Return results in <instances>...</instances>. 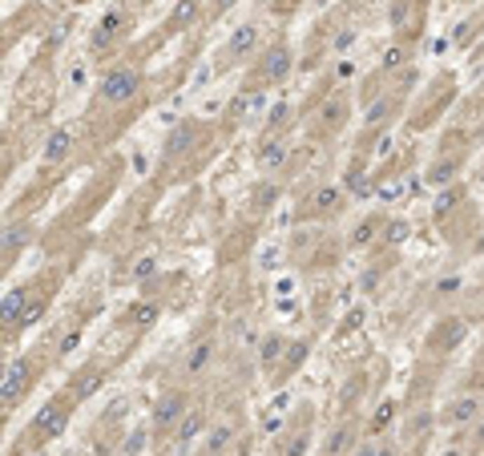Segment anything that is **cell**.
Wrapping results in <instances>:
<instances>
[{
	"instance_id": "obj_1",
	"label": "cell",
	"mask_w": 484,
	"mask_h": 456,
	"mask_svg": "<svg viewBox=\"0 0 484 456\" xmlns=\"http://www.w3.org/2000/svg\"><path fill=\"white\" fill-rule=\"evenodd\" d=\"M142 89H145V69L137 65V61H117V65H109L101 73L89 114H109V121H113V114L133 117L145 105ZM109 121H105V126H109Z\"/></svg>"
},
{
	"instance_id": "obj_2",
	"label": "cell",
	"mask_w": 484,
	"mask_h": 456,
	"mask_svg": "<svg viewBox=\"0 0 484 456\" xmlns=\"http://www.w3.org/2000/svg\"><path fill=\"white\" fill-rule=\"evenodd\" d=\"M214 126L210 121H198V117H182L174 130L166 133V142H161V174H170V178H186L198 170V158H202V149L214 142Z\"/></svg>"
},
{
	"instance_id": "obj_3",
	"label": "cell",
	"mask_w": 484,
	"mask_h": 456,
	"mask_svg": "<svg viewBox=\"0 0 484 456\" xmlns=\"http://www.w3.org/2000/svg\"><path fill=\"white\" fill-rule=\"evenodd\" d=\"M45 363H53V351H48L45 343L29 351V356H16L8 368H4V388H0V408H4V416H13V408H20L29 400V391L36 388V380L45 372Z\"/></svg>"
},
{
	"instance_id": "obj_4",
	"label": "cell",
	"mask_w": 484,
	"mask_h": 456,
	"mask_svg": "<svg viewBox=\"0 0 484 456\" xmlns=\"http://www.w3.org/2000/svg\"><path fill=\"white\" fill-rule=\"evenodd\" d=\"M347 117H351V93L347 89H331L307 117V142L319 149H331L339 142V133L347 130Z\"/></svg>"
},
{
	"instance_id": "obj_5",
	"label": "cell",
	"mask_w": 484,
	"mask_h": 456,
	"mask_svg": "<svg viewBox=\"0 0 484 456\" xmlns=\"http://www.w3.org/2000/svg\"><path fill=\"white\" fill-rule=\"evenodd\" d=\"M73 412H77V400L69 396V391H57V396H48V404L36 412L25 428V436L32 440V448H48L53 440H61L69 432V424H73Z\"/></svg>"
},
{
	"instance_id": "obj_6",
	"label": "cell",
	"mask_w": 484,
	"mask_h": 456,
	"mask_svg": "<svg viewBox=\"0 0 484 456\" xmlns=\"http://www.w3.org/2000/svg\"><path fill=\"white\" fill-rule=\"evenodd\" d=\"M290 69H295V53H290V45L287 41H274V45H267V49L246 65V81H242V89H246V93H267V89H274L278 81H287Z\"/></svg>"
},
{
	"instance_id": "obj_7",
	"label": "cell",
	"mask_w": 484,
	"mask_h": 456,
	"mask_svg": "<svg viewBox=\"0 0 484 456\" xmlns=\"http://www.w3.org/2000/svg\"><path fill=\"white\" fill-rule=\"evenodd\" d=\"M97 311H101V303H97V299H89L85 307L69 311L61 323L53 327V335H45V347L53 351V363H61V359H69L73 351H77L81 340H85V331H89V319H93Z\"/></svg>"
},
{
	"instance_id": "obj_8",
	"label": "cell",
	"mask_w": 484,
	"mask_h": 456,
	"mask_svg": "<svg viewBox=\"0 0 484 456\" xmlns=\"http://www.w3.org/2000/svg\"><path fill=\"white\" fill-rule=\"evenodd\" d=\"M194 408V396L190 388H166L154 400V408H149V428H154V440L158 444H170L177 432V424L186 420V412Z\"/></svg>"
},
{
	"instance_id": "obj_9",
	"label": "cell",
	"mask_w": 484,
	"mask_h": 456,
	"mask_svg": "<svg viewBox=\"0 0 484 456\" xmlns=\"http://www.w3.org/2000/svg\"><path fill=\"white\" fill-rule=\"evenodd\" d=\"M311 436H315V404H299L287 416V424H278L271 456H307Z\"/></svg>"
},
{
	"instance_id": "obj_10",
	"label": "cell",
	"mask_w": 484,
	"mask_h": 456,
	"mask_svg": "<svg viewBox=\"0 0 484 456\" xmlns=\"http://www.w3.org/2000/svg\"><path fill=\"white\" fill-rule=\"evenodd\" d=\"M258 53H262V29H258L255 20H250V25L234 29V33H230V41H226L222 49H218V61H214V77L230 73L234 65H250Z\"/></svg>"
},
{
	"instance_id": "obj_11",
	"label": "cell",
	"mask_w": 484,
	"mask_h": 456,
	"mask_svg": "<svg viewBox=\"0 0 484 456\" xmlns=\"http://www.w3.org/2000/svg\"><path fill=\"white\" fill-rule=\"evenodd\" d=\"M347 198H351L347 186H319V190L299 198V218H307V222H331V218L343 214Z\"/></svg>"
},
{
	"instance_id": "obj_12",
	"label": "cell",
	"mask_w": 484,
	"mask_h": 456,
	"mask_svg": "<svg viewBox=\"0 0 484 456\" xmlns=\"http://www.w3.org/2000/svg\"><path fill=\"white\" fill-rule=\"evenodd\" d=\"M484 416V391H460V396H452L448 404L436 412V420H440V428H448V432H464V428H472V424Z\"/></svg>"
},
{
	"instance_id": "obj_13",
	"label": "cell",
	"mask_w": 484,
	"mask_h": 456,
	"mask_svg": "<svg viewBox=\"0 0 484 456\" xmlns=\"http://www.w3.org/2000/svg\"><path fill=\"white\" fill-rule=\"evenodd\" d=\"M214 356H218V331H214V319H206V327L194 331L190 347H186V356H182V372H186V380H202V375L210 372Z\"/></svg>"
},
{
	"instance_id": "obj_14",
	"label": "cell",
	"mask_w": 484,
	"mask_h": 456,
	"mask_svg": "<svg viewBox=\"0 0 484 456\" xmlns=\"http://www.w3.org/2000/svg\"><path fill=\"white\" fill-rule=\"evenodd\" d=\"M129 29H133V13H129V8H109L105 17L97 20L93 36H89V53H93V57L113 53L129 36Z\"/></svg>"
},
{
	"instance_id": "obj_15",
	"label": "cell",
	"mask_w": 484,
	"mask_h": 456,
	"mask_svg": "<svg viewBox=\"0 0 484 456\" xmlns=\"http://www.w3.org/2000/svg\"><path fill=\"white\" fill-rule=\"evenodd\" d=\"M468 335V319L460 315H444V319H436L432 331H428V340H424V356L432 359H448Z\"/></svg>"
},
{
	"instance_id": "obj_16",
	"label": "cell",
	"mask_w": 484,
	"mask_h": 456,
	"mask_svg": "<svg viewBox=\"0 0 484 456\" xmlns=\"http://www.w3.org/2000/svg\"><path fill=\"white\" fill-rule=\"evenodd\" d=\"M246 432V408L242 404H234L226 416H218V420L210 424V432H206V440L198 444V448H206L210 456H226V448L234 444V440Z\"/></svg>"
},
{
	"instance_id": "obj_17",
	"label": "cell",
	"mask_w": 484,
	"mask_h": 456,
	"mask_svg": "<svg viewBox=\"0 0 484 456\" xmlns=\"http://www.w3.org/2000/svg\"><path fill=\"white\" fill-rule=\"evenodd\" d=\"M359 444H363V420L351 412V416H339V424L323 436L319 456H355Z\"/></svg>"
},
{
	"instance_id": "obj_18",
	"label": "cell",
	"mask_w": 484,
	"mask_h": 456,
	"mask_svg": "<svg viewBox=\"0 0 484 456\" xmlns=\"http://www.w3.org/2000/svg\"><path fill=\"white\" fill-rule=\"evenodd\" d=\"M210 412L202 404H194L190 412H186V420L177 424V432H174V440H170V448H174V456H190L202 440H206V432H210Z\"/></svg>"
},
{
	"instance_id": "obj_19",
	"label": "cell",
	"mask_w": 484,
	"mask_h": 456,
	"mask_svg": "<svg viewBox=\"0 0 484 456\" xmlns=\"http://www.w3.org/2000/svg\"><path fill=\"white\" fill-rule=\"evenodd\" d=\"M452 98H456V81H452L448 73H444L440 81H432V85H428L424 101H419L416 109H412V126H416V130H424V126L432 121V114L440 117L444 109H448V101H452Z\"/></svg>"
},
{
	"instance_id": "obj_20",
	"label": "cell",
	"mask_w": 484,
	"mask_h": 456,
	"mask_svg": "<svg viewBox=\"0 0 484 456\" xmlns=\"http://www.w3.org/2000/svg\"><path fill=\"white\" fill-rule=\"evenodd\" d=\"M25 307H29V283L8 287V291H4V303H0V335H4V343H13V335H20Z\"/></svg>"
},
{
	"instance_id": "obj_21",
	"label": "cell",
	"mask_w": 484,
	"mask_h": 456,
	"mask_svg": "<svg viewBox=\"0 0 484 456\" xmlns=\"http://www.w3.org/2000/svg\"><path fill=\"white\" fill-rule=\"evenodd\" d=\"M29 243H32V222L29 218H8L4 222V239H0V267H4V275L13 271V262L29 250Z\"/></svg>"
},
{
	"instance_id": "obj_22",
	"label": "cell",
	"mask_w": 484,
	"mask_h": 456,
	"mask_svg": "<svg viewBox=\"0 0 484 456\" xmlns=\"http://www.w3.org/2000/svg\"><path fill=\"white\" fill-rule=\"evenodd\" d=\"M255 162H258V170H267V174H283L290 162L287 133H262L258 146H255Z\"/></svg>"
},
{
	"instance_id": "obj_23",
	"label": "cell",
	"mask_w": 484,
	"mask_h": 456,
	"mask_svg": "<svg viewBox=\"0 0 484 456\" xmlns=\"http://www.w3.org/2000/svg\"><path fill=\"white\" fill-rule=\"evenodd\" d=\"M105 380H109V368H105L101 359H89L85 368H77V372L65 380V391H69L77 404H85V400H89V396H93L101 384H105Z\"/></svg>"
},
{
	"instance_id": "obj_24",
	"label": "cell",
	"mask_w": 484,
	"mask_h": 456,
	"mask_svg": "<svg viewBox=\"0 0 484 456\" xmlns=\"http://www.w3.org/2000/svg\"><path fill=\"white\" fill-rule=\"evenodd\" d=\"M161 319V299H149V295H137V303L133 307L121 311V319H117V327H129L133 335H145L149 327Z\"/></svg>"
},
{
	"instance_id": "obj_25",
	"label": "cell",
	"mask_w": 484,
	"mask_h": 456,
	"mask_svg": "<svg viewBox=\"0 0 484 456\" xmlns=\"http://www.w3.org/2000/svg\"><path fill=\"white\" fill-rule=\"evenodd\" d=\"M73 149H77V126H57V130H48V138H45L41 162L45 166H65L69 158H73Z\"/></svg>"
},
{
	"instance_id": "obj_26",
	"label": "cell",
	"mask_w": 484,
	"mask_h": 456,
	"mask_svg": "<svg viewBox=\"0 0 484 456\" xmlns=\"http://www.w3.org/2000/svg\"><path fill=\"white\" fill-rule=\"evenodd\" d=\"M202 17H206V0H182L174 13L166 17V25H161V36L186 33V29H194V25H198Z\"/></svg>"
},
{
	"instance_id": "obj_27",
	"label": "cell",
	"mask_w": 484,
	"mask_h": 456,
	"mask_svg": "<svg viewBox=\"0 0 484 456\" xmlns=\"http://www.w3.org/2000/svg\"><path fill=\"white\" fill-rule=\"evenodd\" d=\"M307 356H311V343L307 340H290L287 351H283V359H278V368H274V375H271V384H287L290 375L307 363Z\"/></svg>"
},
{
	"instance_id": "obj_28",
	"label": "cell",
	"mask_w": 484,
	"mask_h": 456,
	"mask_svg": "<svg viewBox=\"0 0 484 456\" xmlns=\"http://www.w3.org/2000/svg\"><path fill=\"white\" fill-rule=\"evenodd\" d=\"M400 412H403L400 400H379V404H375V412L363 420V436H384V432H391Z\"/></svg>"
},
{
	"instance_id": "obj_29",
	"label": "cell",
	"mask_w": 484,
	"mask_h": 456,
	"mask_svg": "<svg viewBox=\"0 0 484 456\" xmlns=\"http://www.w3.org/2000/svg\"><path fill=\"white\" fill-rule=\"evenodd\" d=\"M287 335H278V331H267L262 340H258V368H262V375L271 380L274 368H278V359H283V351H287Z\"/></svg>"
},
{
	"instance_id": "obj_30",
	"label": "cell",
	"mask_w": 484,
	"mask_h": 456,
	"mask_svg": "<svg viewBox=\"0 0 484 456\" xmlns=\"http://www.w3.org/2000/svg\"><path fill=\"white\" fill-rule=\"evenodd\" d=\"M384 222H387V214H368V218H359V222H355V230L347 234V246H351V250H363V246L379 243Z\"/></svg>"
},
{
	"instance_id": "obj_31",
	"label": "cell",
	"mask_w": 484,
	"mask_h": 456,
	"mask_svg": "<svg viewBox=\"0 0 484 456\" xmlns=\"http://www.w3.org/2000/svg\"><path fill=\"white\" fill-rule=\"evenodd\" d=\"M464 202H468V194H464V186H460V182H452V186H440V194H436V202H432V222L440 227V222H444L452 210H460Z\"/></svg>"
},
{
	"instance_id": "obj_32",
	"label": "cell",
	"mask_w": 484,
	"mask_h": 456,
	"mask_svg": "<svg viewBox=\"0 0 484 456\" xmlns=\"http://www.w3.org/2000/svg\"><path fill=\"white\" fill-rule=\"evenodd\" d=\"M278 198H283V182H278V178L258 182L255 190H250V210H255V214H267L274 202H278Z\"/></svg>"
},
{
	"instance_id": "obj_33",
	"label": "cell",
	"mask_w": 484,
	"mask_h": 456,
	"mask_svg": "<svg viewBox=\"0 0 484 456\" xmlns=\"http://www.w3.org/2000/svg\"><path fill=\"white\" fill-rule=\"evenodd\" d=\"M400 452H403L400 436L384 432V436H363V444H359V452L355 456H400Z\"/></svg>"
},
{
	"instance_id": "obj_34",
	"label": "cell",
	"mask_w": 484,
	"mask_h": 456,
	"mask_svg": "<svg viewBox=\"0 0 484 456\" xmlns=\"http://www.w3.org/2000/svg\"><path fill=\"white\" fill-rule=\"evenodd\" d=\"M149 444H158V440H154V428H149V424H133L126 432V444H121L117 456H142Z\"/></svg>"
},
{
	"instance_id": "obj_35",
	"label": "cell",
	"mask_w": 484,
	"mask_h": 456,
	"mask_svg": "<svg viewBox=\"0 0 484 456\" xmlns=\"http://www.w3.org/2000/svg\"><path fill=\"white\" fill-rule=\"evenodd\" d=\"M403 239H408V218H387L384 234H379V246H384V250H396Z\"/></svg>"
},
{
	"instance_id": "obj_36",
	"label": "cell",
	"mask_w": 484,
	"mask_h": 456,
	"mask_svg": "<svg viewBox=\"0 0 484 456\" xmlns=\"http://www.w3.org/2000/svg\"><path fill=\"white\" fill-rule=\"evenodd\" d=\"M250 448H255V436H250V432H242V436L226 448V456H250Z\"/></svg>"
},
{
	"instance_id": "obj_37",
	"label": "cell",
	"mask_w": 484,
	"mask_h": 456,
	"mask_svg": "<svg viewBox=\"0 0 484 456\" xmlns=\"http://www.w3.org/2000/svg\"><path fill=\"white\" fill-rule=\"evenodd\" d=\"M238 0H210V8H206V20H218L222 13H230Z\"/></svg>"
},
{
	"instance_id": "obj_38",
	"label": "cell",
	"mask_w": 484,
	"mask_h": 456,
	"mask_svg": "<svg viewBox=\"0 0 484 456\" xmlns=\"http://www.w3.org/2000/svg\"><path fill=\"white\" fill-rule=\"evenodd\" d=\"M359 319H363V311H351V315L343 319V327H339V335H351V331H359Z\"/></svg>"
},
{
	"instance_id": "obj_39",
	"label": "cell",
	"mask_w": 484,
	"mask_h": 456,
	"mask_svg": "<svg viewBox=\"0 0 484 456\" xmlns=\"http://www.w3.org/2000/svg\"><path fill=\"white\" fill-rule=\"evenodd\" d=\"M440 456H468V448H464V444H452V448H444Z\"/></svg>"
},
{
	"instance_id": "obj_40",
	"label": "cell",
	"mask_w": 484,
	"mask_h": 456,
	"mask_svg": "<svg viewBox=\"0 0 484 456\" xmlns=\"http://www.w3.org/2000/svg\"><path fill=\"white\" fill-rule=\"evenodd\" d=\"M472 250H484V234H480V239H476V243H472Z\"/></svg>"
},
{
	"instance_id": "obj_41",
	"label": "cell",
	"mask_w": 484,
	"mask_h": 456,
	"mask_svg": "<svg viewBox=\"0 0 484 456\" xmlns=\"http://www.w3.org/2000/svg\"><path fill=\"white\" fill-rule=\"evenodd\" d=\"M154 456H174V448H158V452H154Z\"/></svg>"
},
{
	"instance_id": "obj_42",
	"label": "cell",
	"mask_w": 484,
	"mask_h": 456,
	"mask_svg": "<svg viewBox=\"0 0 484 456\" xmlns=\"http://www.w3.org/2000/svg\"><path fill=\"white\" fill-rule=\"evenodd\" d=\"M190 456H210V452H206V448H194V452H190Z\"/></svg>"
},
{
	"instance_id": "obj_43",
	"label": "cell",
	"mask_w": 484,
	"mask_h": 456,
	"mask_svg": "<svg viewBox=\"0 0 484 456\" xmlns=\"http://www.w3.org/2000/svg\"><path fill=\"white\" fill-rule=\"evenodd\" d=\"M480 182H484V166H480Z\"/></svg>"
},
{
	"instance_id": "obj_44",
	"label": "cell",
	"mask_w": 484,
	"mask_h": 456,
	"mask_svg": "<svg viewBox=\"0 0 484 456\" xmlns=\"http://www.w3.org/2000/svg\"><path fill=\"white\" fill-rule=\"evenodd\" d=\"M480 57H484V49H480Z\"/></svg>"
}]
</instances>
